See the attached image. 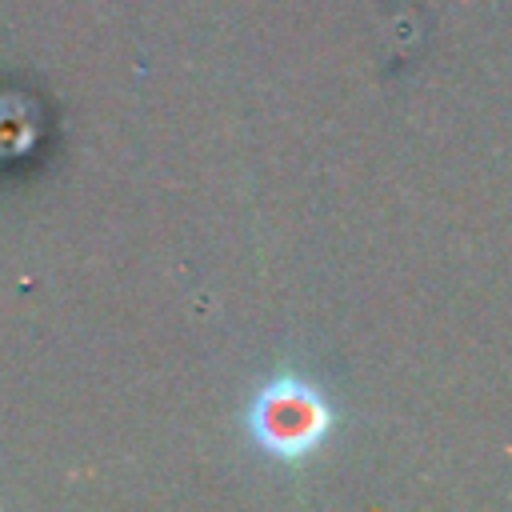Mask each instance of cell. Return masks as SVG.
I'll return each instance as SVG.
<instances>
[{
  "label": "cell",
  "instance_id": "obj_1",
  "mask_svg": "<svg viewBox=\"0 0 512 512\" xmlns=\"http://www.w3.org/2000/svg\"><path fill=\"white\" fill-rule=\"evenodd\" d=\"M252 424H256V436L268 452L296 456V452L316 448V440L328 428V412L312 388L288 380V384H268L260 392Z\"/></svg>",
  "mask_w": 512,
  "mask_h": 512
}]
</instances>
